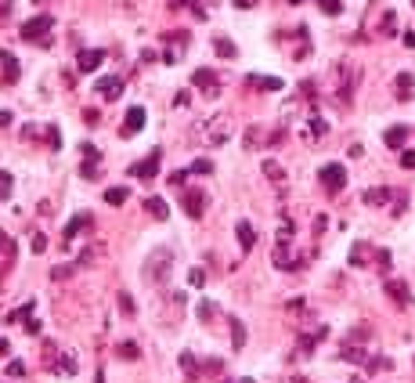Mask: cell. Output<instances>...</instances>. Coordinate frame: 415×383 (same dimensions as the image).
<instances>
[{"instance_id":"obj_50","label":"cell","mask_w":415,"mask_h":383,"mask_svg":"<svg viewBox=\"0 0 415 383\" xmlns=\"http://www.w3.org/2000/svg\"><path fill=\"white\" fill-rule=\"evenodd\" d=\"M354 383H365V380H354Z\"/></svg>"},{"instance_id":"obj_39","label":"cell","mask_w":415,"mask_h":383,"mask_svg":"<svg viewBox=\"0 0 415 383\" xmlns=\"http://www.w3.org/2000/svg\"><path fill=\"white\" fill-rule=\"evenodd\" d=\"M188 282H191V286H202V282H206V271H202V268H191V271H188Z\"/></svg>"},{"instance_id":"obj_8","label":"cell","mask_w":415,"mask_h":383,"mask_svg":"<svg viewBox=\"0 0 415 383\" xmlns=\"http://www.w3.org/2000/svg\"><path fill=\"white\" fill-rule=\"evenodd\" d=\"M387 297L394 300L397 308H412V290L405 282H397V279H387Z\"/></svg>"},{"instance_id":"obj_1","label":"cell","mask_w":415,"mask_h":383,"mask_svg":"<svg viewBox=\"0 0 415 383\" xmlns=\"http://www.w3.org/2000/svg\"><path fill=\"white\" fill-rule=\"evenodd\" d=\"M173 264V250H166V246H159L152 257L145 261V282H163L166 275H170V268Z\"/></svg>"},{"instance_id":"obj_22","label":"cell","mask_w":415,"mask_h":383,"mask_svg":"<svg viewBox=\"0 0 415 383\" xmlns=\"http://www.w3.org/2000/svg\"><path fill=\"white\" fill-rule=\"evenodd\" d=\"M249 87H260V91H282V80H278V76H249Z\"/></svg>"},{"instance_id":"obj_34","label":"cell","mask_w":415,"mask_h":383,"mask_svg":"<svg viewBox=\"0 0 415 383\" xmlns=\"http://www.w3.org/2000/svg\"><path fill=\"white\" fill-rule=\"evenodd\" d=\"M412 84H415V80H412V73H401V76H397V91H401V102H408L405 94L412 91Z\"/></svg>"},{"instance_id":"obj_9","label":"cell","mask_w":415,"mask_h":383,"mask_svg":"<svg viewBox=\"0 0 415 383\" xmlns=\"http://www.w3.org/2000/svg\"><path fill=\"white\" fill-rule=\"evenodd\" d=\"M340 358H343V362H350V365H365V362H369V351H365L361 344H350V340H343V347H340Z\"/></svg>"},{"instance_id":"obj_23","label":"cell","mask_w":415,"mask_h":383,"mask_svg":"<svg viewBox=\"0 0 415 383\" xmlns=\"http://www.w3.org/2000/svg\"><path fill=\"white\" fill-rule=\"evenodd\" d=\"M228 326H231V344H235V347H246V326L238 322L235 315H228Z\"/></svg>"},{"instance_id":"obj_6","label":"cell","mask_w":415,"mask_h":383,"mask_svg":"<svg viewBox=\"0 0 415 383\" xmlns=\"http://www.w3.org/2000/svg\"><path fill=\"white\" fill-rule=\"evenodd\" d=\"M145 123H148V113L141 105H134V109H126V120H123V138H134V134H141L145 131Z\"/></svg>"},{"instance_id":"obj_11","label":"cell","mask_w":415,"mask_h":383,"mask_svg":"<svg viewBox=\"0 0 415 383\" xmlns=\"http://www.w3.org/2000/svg\"><path fill=\"white\" fill-rule=\"evenodd\" d=\"M235 235H238V246H242V253H249L253 246H257V232H253L249 221H238V225H235Z\"/></svg>"},{"instance_id":"obj_12","label":"cell","mask_w":415,"mask_h":383,"mask_svg":"<svg viewBox=\"0 0 415 383\" xmlns=\"http://www.w3.org/2000/svg\"><path fill=\"white\" fill-rule=\"evenodd\" d=\"M98 94H105V102H116L119 94H123V80H119V76H105V80H98Z\"/></svg>"},{"instance_id":"obj_27","label":"cell","mask_w":415,"mask_h":383,"mask_svg":"<svg viewBox=\"0 0 415 383\" xmlns=\"http://www.w3.org/2000/svg\"><path fill=\"white\" fill-rule=\"evenodd\" d=\"M126 196H131V192H126V188H108V192H105V203H113V206H123V203H126Z\"/></svg>"},{"instance_id":"obj_46","label":"cell","mask_w":415,"mask_h":383,"mask_svg":"<svg viewBox=\"0 0 415 383\" xmlns=\"http://www.w3.org/2000/svg\"><path fill=\"white\" fill-rule=\"evenodd\" d=\"M11 123V113H0V127H8Z\"/></svg>"},{"instance_id":"obj_28","label":"cell","mask_w":415,"mask_h":383,"mask_svg":"<svg viewBox=\"0 0 415 383\" xmlns=\"http://www.w3.org/2000/svg\"><path fill=\"white\" fill-rule=\"evenodd\" d=\"M264 174H267L271 181H282V178H285V170L275 163V159H264Z\"/></svg>"},{"instance_id":"obj_20","label":"cell","mask_w":415,"mask_h":383,"mask_svg":"<svg viewBox=\"0 0 415 383\" xmlns=\"http://www.w3.org/2000/svg\"><path fill=\"white\" fill-rule=\"evenodd\" d=\"M84 225H90V217H87V214H76V217L69 221V225H66V243H61V246H69L73 239H76V232L84 228Z\"/></svg>"},{"instance_id":"obj_19","label":"cell","mask_w":415,"mask_h":383,"mask_svg":"<svg viewBox=\"0 0 415 383\" xmlns=\"http://www.w3.org/2000/svg\"><path fill=\"white\" fill-rule=\"evenodd\" d=\"M51 373H61V376H69V373H76V358L73 355H61V358H55L51 365H47Z\"/></svg>"},{"instance_id":"obj_44","label":"cell","mask_w":415,"mask_h":383,"mask_svg":"<svg viewBox=\"0 0 415 383\" xmlns=\"http://www.w3.org/2000/svg\"><path fill=\"white\" fill-rule=\"evenodd\" d=\"M405 47H412V51H415V29H408V33H405Z\"/></svg>"},{"instance_id":"obj_25","label":"cell","mask_w":415,"mask_h":383,"mask_svg":"<svg viewBox=\"0 0 415 383\" xmlns=\"http://www.w3.org/2000/svg\"><path fill=\"white\" fill-rule=\"evenodd\" d=\"M387 199H390V188H369V192H365V203H369V206H383Z\"/></svg>"},{"instance_id":"obj_7","label":"cell","mask_w":415,"mask_h":383,"mask_svg":"<svg viewBox=\"0 0 415 383\" xmlns=\"http://www.w3.org/2000/svg\"><path fill=\"white\" fill-rule=\"evenodd\" d=\"M202 210H206V192L202 188H188L184 192V214L195 221V217H202Z\"/></svg>"},{"instance_id":"obj_43","label":"cell","mask_w":415,"mask_h":383,"mask_svg":"<svg viewBox=\"0 0 415 383\" xmlns=\"http://www.w3.org/2000/svg\"><path fill=\"white\" fill-rule=\"evenodd\" d=\"M47 141H51V145H55V149L61 145V134H58V127H51V131H47Z\"/></svg>"},{"instance_id":"obj_51","label":"cell","mask_w":415,"mask_h":383,"mask_svg":"<svg viewBox=\"0 0 415 383\" xmlns=\"http://www.w3.org/2000/svg\"><path fill=\"white\" fill-rule=\"evenodd\" d=\"M412 4H415V0H412Z\"/></svg>"},{"instance_id":"obj_40","label":"cell","mask_w":415,"mask_h":383,"mask_svg":"<svg viewBox=\"0 0 415 383\" xmlns=\"http://www.w3.org/2000/svg\"><path fill=\"white\" fill-rule=\"evenodd\" d=\"M8 376H11V380L26 376V365H22V362H8Z\"/></svg>"},{"instance_id":"obj_35","label":"cell","mask_w":415,"mask_h":383,"mask_svg":"<svg viewBox=\"0 0 415 383\" xmlns=\"http://www.w3.org/2000/svg\"><path fill=\"white\" fill-rule=\"evenodd\" d=\"M394 26H397V15H394V11H387V15H383V26H379V33H383V37H390V33H394Z\"/></svg>"},{"instance_id":"obj_32","label":"cell","mask_w":415,"mask_h":383,"mask_svg":"<svg viewBox=\"0 0 415 383\" xmlns=\"http://www.w3.org/2000/svg\"><path fill=\"white\" fill-rule=\"evenodd\" d=\"M199 318H202V322H210V318L217 315V304H213V300H202V304H199V311H195Z\"/></svg>"},{"instance_id":"obj_37","label":"cell","mask_w":415,"mask_h":383,"mask_svg":"<svg viewBox=\"0 0 415 383\" xmlns=\"http://www.w3.org/2000/svg\"><path fill=\"white\" fill-rule=\"evenodd\" d=\"M210 170H213V163H210V159H195V163L188 167V174H210Z\"/></svg>"},{"instance_id":"obj_13","label":"cell","mask_w":415,"mask_h":383,"mask_svg":"<svg viewBox=\"0 0 415 383\" xmlns=\"http://www.w3.org/2000/svg\"><path fill=\"white\" fill-rule=\"evenodd\" d=\"M210 127H213V131L206 134V145H224V141L231 138V131H228V123H224V120H213Z\"/></svg>"},{"instance_id":"obj_36","label":"cell","mask_w":415,"mask_h":383,"mask_svg":"<svg viewBox=\"0 0 415 383\" xmlns=\"http://www.w3.org/2000/svg\"><path fill=\"white\" fill-rule=\"evenodd\" d=\"M318 8H322L325 15H340L343 11V0H318Z\"/></svg>"},{"instance_id":"obj_24","label":"cell","mask_w":415,"mask_h":383,"mask_svg":"<svg viewBox=\"0 0 415 383\" xmlns=\"http://www.w3.org/2000/svg\"><path fill=\"white\" fill-rule=\"evenodd\" d=\"M213 51H217V55H224V58H235V55H238V47H235L228 37H213Z\"/></svg>"},{"instance_id":"obj_15","label":"cell","mask_w":415,"mask_h":383,"mask_svg":"<svg viewBox=\"0 0 415 383\" xmlns=\"http://www.w3.org/2000/svg\"><path fill=\"white\" fill-rule=\"evenodd\" d=\"M372 261V246L369 243H354V250H350V268H365Z\"/></svg>"},{"instance_id":"obj_5","label":"cell","mask_w":415,"mask_h":383,"mask_svg":"<svg viewBox=\"0 0 415 383\" xmlns=\"http://www.w3.org/2000/svg\"><path fill=\"white\" fill-rule=\"evenodd\" d=\"M191 84H195L206 98H217V94H220V80H217L213 69H195V73H191Z\"/></svg>"},{"instance_id":"obj_10","label":"cell","mask_w":415,"mask_h":383,"mask_svg":"<svg viewBox=\"0 0 415 383\" xmlns=\"http://www.w3.org/2000/svg\"><path fill=\"white\" fill-rule=\"evenodd\" d=\"M102 62H105V51H79L76 55V69L79 73H94Z\"/></svg>"},{"instance_id":"obj_48","label":"cell","mask_w":415,"mask_h":383,"mask_svg":"<svg viewBox=\"0 0 415 383\" xmlns=\"http://www.w3.org/2000/svg\"><path fill=\"white\" fill-rule=\"evenodd\" d=\"M293 383H307V380H293Z\"/></svg>"},{"instance_id":"obj_3","label":"cell","mask_w":415,"mask_h":383,"mask_svg":"<svg viewBox=\"0 0 415 383\" xmlns=\"http://www.w3.org/2000/svg\"><path fill=\"white\" fill-rule=\"evenodd\" d=\"M318 181L325 185V192L336 196V192H343V185H347V170L340 163H325L322 170H318Z\"/></svg>"},{"instance_id":"obj_33","label":"cell","mask_w":415,"mask_h":383,"mask_svg":"<svg viewBox=\"0 0 415 383\" xmlns=\"http://www.w3.org/2000/svg\"><path fill=\"white\" fill-rule=\"evenodd\" d=\"M116 300H119V311H123L126 318H134V297H131V293H119Z\"/></svg>"},{"instance_id":"obj_29","label":"cell","mask_w":415,"mask_h":383,"mask_svg":"<svg viewBox=\"0 0 415 383\" xmlns=\"http://www.w3.org/2000/svg\"><path fill=\"white\" fill-rule=\"evenodd\" d=\"M181 365H184V373H202V365H199V358L195 355H188V351H184V355H181Z\"/></svg>"},{"instance_id":"obj_42","label":"cell","mask_w":415,"mask_h":383,"mask_svg":"<svg viewBox=\"0 0 415 383\" xmlns=\"http://www.w3.org/2000/svg\"><path fill=\"white\" fill-rule=\"evenodd\" d=\"M47 250V235H33V253H44Z\"/></svg>"},{"instance_id":"obj_31","label":"cell","mask_w":415,"mask_h":383,"mask_svg":"<svg viewBox=\"0 0 415 383\" xmlns=\"http://www.w3.org/2000/svg\"><path fill=\"white\" fill-rule=\"evenodd\" d=\"M390 365H394L390 358L379 355V358H369V362H365V369H369V373H379V369H390Z\"/></svg>"},{"instance_id":"obj_16","label":"cell","mask_w":415,"mask_h":383,"mask_svg":"<svg viewBox=\"0 0 415 383\" xmlns=\"http://www.w3.org/2000/svg\"><path fill=\"white\" fill-rule=\"evenodd\" d=\"M98 159H102L98 149L87 141V145H84V178H94V174H98Z\"/></svg>"},{"instance_id":"obj_18","label":"cell","mask_w":415,"mask_h":383,"mask_svg":"<svg viewBox=\"0 0 415 383\" xmlns=\"http://www.w3.org/2000/svg\"><path fill=\"white\" fill-rule=\"evenodd\" d=\"M0 66H4V80H8V84L19 80V62H15L11 51H0Z\"/></svg>"},{"instance_id":"obj_49","label":"cell","mask_w":415,"mask_h":383,"mask_svg":"<svg viewBox=\"0 0 415 383\" xmlns=\"http://www.w3.org/2000/svg\"><path fill=\"white\" fill-rule=\"evenodd\" d=\"M238 383H253V380H238Z\"/></svg>"},{"instance_id":"obj_21","label":"cell","mask_w":415,"mask_h":383,"mask_svg":"<svg viewBox=\"0 0 415 383\" xmlns=\"http://www.w3.org/2000/svg\"><path fill=\"white\" fill-rule=\"evenodd\" d=\"M116 358H123V362H137V358H141V347H137L134 340H123V344L116 347Z\"/></svg>"},{"instance_id":"obj_17","label":"cell","mask_w":415,"mask_h":383,"mask_svg":"<svg viewBox=\"0 0 415 383\" xmlns=\"http://www.w3.org/2000/svg\"><path fill=\"white\" fill-rule=\"evenodd\" d=\"M145 210H148L155 221H166V217H170V206H166V199H159V196H148V199H145Z\"/></svg>"},{"instance_id":"obj_47","label":"cell","mask_w":415,"mask_h":383,"mask_svg":"<svg viewBox=\"0 0 415 383\" xmlns=\"http://www.w3.org/2000/svg\"><path fill=\"white\" fill-rule=\"evenodd\" d=\"M289 4H303V0H289Z\"/></svg>"},{"instance_id":"obj_41","label":"cell","mask_w":415,"mask_h":383,"mask_svg":"<svg viewBox=\"0 0 415 383\" xmlns=\"http://www.w3.org/2000/svg\"><path fill=\"white\" fill-rule=\"evenodd\" d=\"M401 167L415 170V149H401Z\"/></svg>"},{"instance_id":"obj_45","label":"cell","mask_w":415,"mask_h":383,"mask_svg":"<svg viewBox=\"0 0 415 383\" xmlns=\"http://www.w3.org/2000/svg\"><path fill=\"white\" fill-rule=\"evenodd\" d=\"M257 0H235V8H253Z\"/></svg>"},{"instance_id":"obj_38","label":"cell","mask_w":415,"mask_h":383,"mask_svg":"<svg viewBox=\"0 0 415 383\" xmlns=\"http://www.w3.org/2000/svg\"><path fill=\"white\" fill-rule=\"evenodd\" d=\"M184 40H188V33H173V44H177V47H184ZM177 55H181V51H166L163 58H166V62H177Z\"/></svg>"},{"instance_id":"obj_4","label":"cell","mask_w":415,"mask_h":383,"mask_svg":"<svg viewBox=\"0 0 415 383\" xmlns=\"http://www.w3.org/2000/svg\"><path fill=\"white\" fill-rule=\"evenodd\" d=\"M159 159H163V152L159 149H152L145 159H141V163H134L131 167V178H141V181H152L155 174H159Z\"/></svg>"},{"instance_id":"obj_14","label":"cell","mask_w":415,"mask_h":383,"mask_svg":"<svg viewBox=\"0 0 415 383\" xmlns=\"http://www.w3.org/2000/svg\"><path fill=\"white\" fill-rule=\"evenodd\" d=\"M383 141H387V149H405V141H408V127H390L387 134H383Z\"/></svg>"},{"instance_id":"obj_26","label":"cell","mask_w":415,"mask_h":383,"mask_svg":"<svg viewBox=\"0 0 415 383\" xmlns=\"http://www.w3.org/2000/svg\"><path fill=\"white\" fill-rule=\"evenodd\" d=\"M325 134H329V123H325L322 116H314V120H311V131H307V138H311V141H318V138H325Z\"/></svg>"},{"instance_id":"obj_2","label":"cell","mask_w":415,"mask_h":383,"mask_svg":"<svg viewBox=\"0 0 415 383\" xmlns=\"http://www.w3.org/2000/svg\"><path fill=\"white\" fill-rule=\"evenodd\" d=\"M55 29V15L51 11H44V15H37V19H29V22H22V40H33V44H44V37Z\"/></svg>"},{"instance_id":"obj_30","label":"cell","mask_w":415,"mask_h":383,"mask_svg":"<svg viewBox=\"0 0 415 383\" xmlns=\"http://www.w3.org/2000/svg\"><path fill=\"white\" fill-rule=\"evenodd\" d=\"M369 337H372V329H369V326H354V333H350L347 340H350V344H365Z\"/></svg>"}]
</instances>
